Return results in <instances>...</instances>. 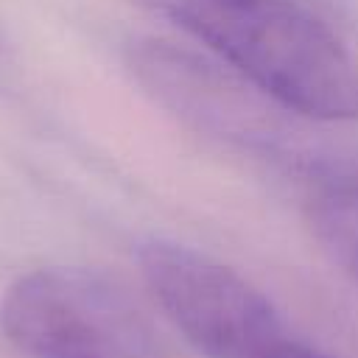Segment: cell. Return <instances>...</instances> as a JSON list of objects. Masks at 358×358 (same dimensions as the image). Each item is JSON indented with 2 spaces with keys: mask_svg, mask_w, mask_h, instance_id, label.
I'll return each instance as SVG.
<instances>
[{
  "mask_svg": "<svg viewBox=\"0 0 358 358\" xmlns=\"http://www.w3.org/2000/svg\"><path fill=\"white\" fill-rule=\"evenodd\" d=\"M137 266L165 319L201 358H263L294 330L257 285L193 246L145 241Z\"/></svg>",
  "mask_w": 358,
  "mask_h": 358,
  "instance_id": "cell-4",
  "label": "cell"
},
{
  "mask_svg": "<svg viewBox=\"0 0 358 358\" xmlns=\"http://www.w3.org/2000/svg\"><path fill=\"white\" fill-rule=\"evenodd\" d=\"M305 218L322 252L358 285V196L308 190Z\"/></svg>",
  "mask_w": 358,
  "mask_h": 358,
  "instance_id": "cell-5",
  "label": "cell"
},
{
  "mask_svg": "<svg viewBox=\"0 0 358 358\" xmlns=\"http://www.w3.org/2000/svg\"><path fill=\"white\" fill-rule=\"evenodd\" d=\"M0 330L25 358H159L131 294L87 266H39L0 299Z\"/></svg>",
  "mask_w": 358,
  "mask_h": 358,
  "instance_id": "cell-3",
  "label": "cell"
},
{
  "mask_svg": "<svg viewBox=\"0 0 358 358\" xmlns=\"http://www.w3.org/2000/svg\"><path fill=\"white\" fill-rule=\"evenodd\" d=\"M134 81L199 134L294 171L308 190H358V148L327 143L310 117L282 106L252 81L199 53L143 39L129 48Z\"/></svg>",
  "mask_w": 358,
  "mask_h": 358,
  "instance_id": "cell-2",
  "label": "cell"
},
{
  "mask_svg": "<svg viewBox=\"0 0 358 358\" xmlns=\"http://www.w3.org/2000/svg\"><path fill=\"white\" fill-rule=\"evenodd\" d=\"M14 87V62L6 48V39L0 36V95H6Z\"/></svg>",
  "mask_w": 358,
  "mask_h": 358,
  "instance_id": "cell-7",
  "label": "cell"
},
{
  "mask_svg": "<svg viewBox=\"0 0 358 358\" xmlns=\"http://www.w3.org/2000/svg\"><path fill=\"white\" fill-rule=\"evenodd\" d=\"M316 123L358 120V59L308 0H137Z\"/></svg>",
  "mask_w": 358,
  "mask_h": 358,
  "instance_id": "cell-1",
  "label": "cell"
},
{
  "mask_svg": "<svg viewBox=\"0 0 358 358\" xmlns=\"http://www.w3.org/2000/svg\"><path fill=\"white\" fill-rule=\"evenodd\" d=\"M263 358H338L333 352H327L324 347L308 341L305 336H299L296 330H291L277 347H271Z\"/></svg>",
  "mask_w": 358,
  "mask_h": 358,
  "instance_id": "cell-6",
  "label": "cell"
}]
</instances>
